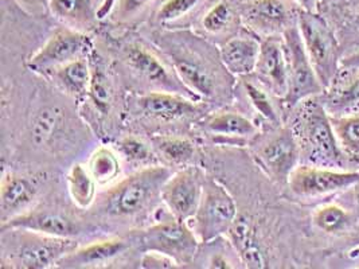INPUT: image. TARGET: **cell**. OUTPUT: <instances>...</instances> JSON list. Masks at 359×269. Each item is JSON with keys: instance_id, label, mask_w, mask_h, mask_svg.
Listing matches in <instances>:
<instances>
[{"instance_id": "1", "label": "cell", "mask_w": 359, "mask_h": 269, "mask_svg": "<svg viewBox=\"0 0 359 269\" xmlns=\"http://www.w3.org/2000/svg\"><path fill=\"white\" fill-rule=\"evenodd\" d=\"M149 42L174 67L180 81L206 104H228L236 78L224 67L219 49L191 29H159Z\"/></svg>"}, {"instance_id": "2", "label": "cell", "mask_w": 359, "mask_h": 269, "mask_svg": "<svg viewBox=\"0 0 359 269\" xmlns=\"http://www.w3.org/2000/svg\"><path fill=\"white\" fill-rule=\"evenodd\" d=\"M285 124L294 132L303 165L355 170L338 144L322 96H313L294 105L285 116Z\"/></svg>"}, {"instance_id": "3", "label": "cell", "mask_w": 359, "mask_h": 269, "mask_svg": "<svg viewBox=\"0 0 359 269\" xmlns=\"http://www.w3.org/2000/svg\"><path fill=\"white\" fill-rule=\"evenodd\" d=\"M171 175L172 170L164 165L139 168L98 194L92 207H96L98 217L104 219L121 222L140 219L162 202L163 186Z\"/></svg>"}, {"instance_id": "4", "label": "cell", "mask_w": 359, "mask_h": 269, "mask_svg": "<svg viewBox=\"0 0 359 269\" xmlns=\"http://www.w3.org/2000/svg\"><path fill=\"white\" fill-rule=\"evenodd\" d=\"M117 49V65L136 93L167 92L201 101L180 81L174 67L151 42L126 39Z\"/></svg>"}, {"instance_id": "5", "label": "cell", "mask_w": 359, "mask_h": 269, "mask_svg": "<svg viewBox=\"0 0 359 269\" xmlns=\"http://www.w3.org/2000/svg\"><path fill=\"white\" fill-rule=\"evenodd\" d=\"M80 245L76 238H60L25 229L1 230V261L10 268L49 269Z\"/></svg>"}, {"instance_id": "6", "label": "cell", "mask_w": 359, "mask_h": 269, "mask_svg": "<svg viewBox=\"0 0 359 269\" xmlns=\"http://www.w3.org/2000/svg\"><path fill=\"white\" fill-rule=\"evenodd\" d=\"M252 158L265 178L285 191L288 179L300 162V150L288 124L265 130L250 143Z\"/></svg>"}, {"instance_id": "7", "label": "cell", "mask_w": 359, "mask_h": 269, "mask_svg": "<svg viewBox=\"0 0 359 269\" xmlns=\"http://www.w3.org/2000/svg\"><path fill=\"white\" fill-rule=\"evenodd\" d=\"M297 26L311 64L326 90L342 69V49L337 34L319 13L300 10Z\"/></svg>"}, {"instance_id": "8", "label": "cell", "mask_w": 359, "mask_h": 269, "mask_svg": "<svg viewBox=\"0 0 359 269\" xmlns=\"http://www.w3.org/2000/svg\"><path fill=\"white\" fill-rule=\"evenodd\" d=\"M359 184V170H335L300 163L291 174L285 193L302 206H315Z\"/></svg>"}, {"instance_id": "9", "label": "cell", "mask_w": 359, "mask_h": 269, "mask_svg": "<svg viewBox=\"0 0 359 269\" xmlns=\"http://www.w3.org/2000/svg\"><path fill=\"white\" fill-rule=\"evenodd\" d=\"M209 104L167 92H133L127 100L128 116L151 123H196L205 116Z\"/></svg>"}, {"instance_id": "10", "label": "cell", "mask_w": 359, "mask_h": 269, "mask_svg": "<svg viewBox=\"0 0 359 269\" xmlns=\"http://www.w3.org/2000/svg\"><path fill=\"white\" fill-rule=\"evenodd\" d=\"M237 217V205L228 190L214 179H205L196 216L189 222L199 242L226 237Z\"/></svg>"}, {"instance_id": "11", "label": "cell", "mask_w": 359, "mask_h": 269, "mask_svg": "<svg viewBox=\"0 0 359 269\" xmlns=\"http://www.w3.org/2000/svg\"><path fill=\"white\" fill-rule=\"evenodd\" d=\"M136 241L142 252L163 253L174 258L182 267L196 263L199 251V240L189 222L172 219H161L143 229Z\"/></svg>"}, {"instance_id": "12", "label": "cell", "mask_w": 359, "mask_h": 269, "mask_svg": "<svg viewBox=\"0 0 359 269\" xmlns=\"http://www.w3.org/2000/svg\"><path fill=\"white\" fill-rule=\"evenodd\" d=\"M95 50L89 34L61 27L50 35L48 41L32 54L26 62L27 67L41 77L48 78L53 71Z\"/></svg>"}, {"instance_id": "13", "label": "cell", "mask_w": 359, "mask_h": 269, "mask_svg": "<svg viewBox=\"0 0 359 269\" xmlns=\"http://www.w3.org/2000/svg\"><path fill=\"white\" fill-rule=\"evenodd\" d=\"M283 36L287 48L290 77L288 95L283 102L287 116L288 111L292 109L294 105L313 96H320L325 92V88L320 84L316 71L311 64L309 54L304 49L299 26L294 25V27L283 34Z\"/></svg>"}, {"instance_id": "14", "label": "cell", "mask_w": 359, "mask_h": 269, "mask_svg": "<svg viewBox=\"0 0 359 269\" xmlns=\"http://www.w3.org/2000/svg\"><path fill=\"white\" fill-rule=\"evenodd\" d=\"M299 11L292 0H246L240 4L244 27L262 39L283 35L294 27Z\"/></svg>"}, {"instance_id": "15", "label": "cell", "mask_w": 359, "mask_h": 269, "mask_svg": "<svg viewBox=\"0 0 359 269\" xmlns=\"http://www.w3.org/2000/svg\"><path fill=\"white\" fill-rule=\"evenodd\" d=\"M90 64L92 81L86 97L81 101L82 115L86 113L88 124L104 134L108 123L114 118L117 105V89L109 69L96 50L90 54Z\"/></svg>"}, {"instance_id": "16", "label": "cell", "mask_w": 359, "mask_h": 269, "mask_svg": "<svg viewBox=\"0 0 359 269\" xmlns=\"http://www.w3.org/2000/svg\"><path fill=\"white\" fill-rule=\"evenodd\" d=\"M205 179L196 166L174 171L162 190V205L165 212L172 219L190 222L196 216L202 198Z\"/></svg>"}, {"instance_id": "17", "label": "cell", "mask_w": 359, "mask_h": 269, "mask_svg": "<svg viewBox=\"0 0 359 269\" xmlns=\"http://www.w3.org/2000/svg\"><path fill=\"white\" fill-rule=\"evenodd\" d=\"M196 130L215 144L250 146L262 132L259 124L246 113L219 109L196 120Z\"/></svg>"}, {"instance_id": "18", "label": "cell", "mask_w": 359, "mask_h": 269, "mask_svg": "<svg viewBox=\"0 0 359 269\" xmlns=\"http://www.w3.org/2000/svg\"><path fill=\"white\" fill-rule=\"evenodd\" d=\"M240 4V0H205L193 18L190 29L218 46L244 27Z\"/></svg>"}, {"instance_id": "19", "label": "cell", "mask_w": 359, "mask_h": 269, "mask_svg": "<svg viewBox=\"0 0 359 269\" xmlns=\"http://www.w3.org/2000/svg\"><path fill=\"white\" fill-rule=\"evenodd\" d=\"M278 100H285L288 95V57L283 35L262 38L260 55L255 73L252 74ZM284 105V104H283Z\"/></svg>"}, {"instance_id": "20", "label": "cell", "mask_w": 359, "mask_h": 269, "mask_svg": "<svg viewBox=\"0 0 359 269\" xmlns=\"http://www.w3.org/2000/svg\"><path fill=\"white\" fill-rule=\"evenodd\" d=\"M241 99L253 113V120L259 124L262 131L276 128L285 123V109L283 101L271 93L253 76L238 78Z\"/></svg>"}, {"instance_id": "21", "label": "cell", "mask_w": 359, "mask_h": 269, "mask_svg": "<svg viewBox=\"0 0 359 269\" xmlns=\"http://www.w3.org/2000/svg\"><path fill=\"white\" fill-rule=\"evenodd\" d=\"M319 14L337 34L343 57L359 51V0H323Z\"/></svg>"}, {"instance_id": "22", "label": "cell", "mask_w": 359, "mask_h": 269, "mask_svg": "<svg viewBox=\"0 0 359 269\" xmlns=\"http://www.w3.org/2000/svg\"><path fill=\"white\" fill-rule=\"evenodd\" d=\"M39 194L38 181L18 172H4L0 186V223L33 209Z\"/></svg>"}, {"instance_id": "23", "label": "cell", "mask_w": 359, "mask_h": 269, "mask_svg": "<svg viewBox=\"0 0 359 269\" xmlns=\"http://www.w3.org/2000/svg\"><path fill=\"white\" fill-rule=\"evenodd\" d=\"M224 67L234 78L252 76L262 49V38L243 27L240 33L218 45Z\"/></svg>"}, {"instance_id": "24", "label": "cell", "mask_w": 359, "mask_h": 269, "mask_svg": "<svg viewBox=\"0 0 359 269\" xmlns=\"http://www.w3.org/2000/svg\"><path fill=\"white\" fill-rule=\"evenodd\" d=\"M3 229H25L60 238H76L82 233L80 222L64 213L36 209L1 223L0 230Z\"/></svg>"}, {"instance_id": "25", "label": "cell", "mask_w": 359, "mask_h": 269, "mask_svg": "<svg viewBox=\"0 0 359 269\" xmlns=\"http://www.w3.org/2000/svg\"><path fill=\"white\" fill-rule=\"evenodd\" d=\"M130 249V241L123 238H107L79 247L73 252L64 257L60 268H100L107 267L117 257L123 256Z\"/></svg>"}, {"instance_id": "26", "label": "cell", "mask_w": 359, "mask_h": 269, "mask_svg": "<svg viewBox=\"0 0 359 269\" xmlns=\"http://www.w3.org/2000/svg\"><path fill=\"white\" fill-rule=\"evenodd\" d=\"M330 116L359 112V67H343L335 81L320 95Z\"/></svg>"}, {"instance_id": "27", "label": "cell", "mask_w": 359, "mask_h": 269, "mask_svg": "<svg viewBox=\"0 0 359 269\" xmlns=\"http://www.w3.org/2000/svg\"><path fill=\"white\" fill-rule=\"evenodd\" d=\"M104 0H48L50 15L64 26L83 33L92 32L101 22L98 11Z\"/></svg>"}, {"instance_id": "28", "label": "cell", "mask_w": 359, "mask_h": 269, "mask_svg": "<svg viewBox=\"0 0 359 269\" xmlns=\"http://www.w3.org/2000/svg\"><path fill=\"white\" fill-rule=\"evenodd\" d=\"M67 118L60 105L42 106L35 115L29 128V142L38 150H50L65 139Z\"/></svg>"}, {"instance_id": "29", "label": "cell", "mask_w": 359, "mask_h": 269, "mask_svg": "<svg viewBox=\"0 0 359 269\" xmlns=\"http://www.w3.org/2000/svg\"><path fill=\"white\" fill-rule=\"evenodd\" d=\"M48 80L69 97L81 102L86 97L92 81L90 55L82 57L57 69L50 74Z\"/></svg>"}, {"instance_id": "30", "label": "cell", "mask_w": 359, "mask_h": 269, "mask_svg": "<svg viewBox=\"0 0 359 269\" xmlns=\"http://www.w3.org/2000/svg\"><path fill=\"white\" fill-rule=\"evenodd\" d=\"M205 0H156L149 20L158 29H190L191 20Z\"/></svg>"}, {"instance_id": "31", "label": "cell", "mask_w": 359, "mask_h": 269, "mask_svg": "<svg viewBox=\"0 0 359 269\" xmlns=\"http://www.w3.org/2000/svg\"><path fill=\"white\" fill-rule=\"evenodd\" d=\"M149 142L159 156V160L168 167H187L194 166L196 144L180 134H154Z\"/></svg>"}, {"instance_id": "32", "label": "cell", "mask_w": 359, "mask_h": 269, "mask_svg": "<svg viewBox=\"0 0 359 269\" xmlns=\"http://www.w3.org/2000/svg\"><path fill=\"white\" fill-rule=\"evenodd\" d=\"M66 186L70 200L81 210L92 209L97 200V182L82 163H74L66 175Z\"/></svg>"}, {"instance_id": "33", "label": "cell", "mask_w": 359, "mask_h": 269, "mask_svg": "<svg viewBox=\"0 0 359 269\" xmlns=\"http://www.w3.org/2000/svg\"><path fill=\"white\" fill-rule=\"evenodd\" d=\"M114 147L118 152L121 160L135 167H149L159 163V156L154 150L149 140H144L136 134H123L114 140Z\"/></svg>"}, {"instance_id": "34", "label": "cell", "mask_w": 359, "mask_h": 269, "mask_svg": "<svg viewBox=\"0 0 359 269\" xmlns=\"http://www.w3.org/2000/svg\"><path fill=\"white\" fill-rule=\"evenodd\" d=\"M86 167L98 186H112L121 174V158L114 146H100L89 156Z\"/></svg>"}, {"instance_id": "35", "label": "cell", "mask_w": 359, "mask_h": 269, "mask_svg": "<svg viewBox=\"0 0 359 269\" xmlns=\"http://www.w3.org/2000/svg\"><path fill=\"white\" fill-rule=\"evenodd\" d=\"M330 118L341 150L351 166L359 170V112Z\"/></svg>"}, {"instance_id": "36", "label": "cell", "mask_w": 359, "mask_h": 269, "mask_svg": "<svg viewBox=\"0 0 359 269\" xmlns=\"http://www.w3.org/2000/svg\"><path fill=\"white\" fill-rule=\"evenodd\" d=\"M156 0H116L114 10L107 20L116 26H131L142 18L151 15Z\"/></svg>"}, {"instance_id": "37", "label": "cell", "mask_w": 359, "mask_h": 269, "mask_svg": "<svg viewBox=\"0 0 359 269\" xmlns=\"http://www.w3.org/2000/svg\"><path fill=\"white\" fill-rule=\"evenodd\" d=\"M139 264H140V268L146 269L180 268V264L170 256L163 253L151 252V251L143 252Z\"/></svg>"}, {"instance_id": "38", "label": "cell", "mask_w": 359, "mask_h": 269, "mask_svg": "<svg viewBox=\"0 0 359 269\" xmlns=\"http://www.w3.org/2000/svg\"><path fill=\"white\" fill-rule=\"evenodd\" d=\"M208 268H236V263L229 253L212 252L208 261Z\"/></svg>"}, {"instance_id": "39", "label": "cell", "mask_w": 359, "mask_h": 269, "mask_svg": "<svg viewBox=\"0 0 359 269\" xmlns=\"http://www.w3.org/2000/svg\"><path fill=\"white\" fill-rule=\"evenodd\" d=\"M341 268H359V247H355L344 256Z\"/></svg>"}, {"instance_id": "40", "label": "cell", "mask_w": 359, "mask_h": 269, "mask_svg": "<svg viewBox=\"0 0 359 269\" xmlns=\"http://www.w3.org/2000/svg\"><path fill=\"white\" fill-rule=\"evenodd\" d=\"M292 1L302 11L319 13V7L323 0H292Z\"/></svg>"}, {"instance_id": "41", "label": "cell", "mask_w": 359, "mask_h": 269, "mask_svg": "<svg viewBox=\"0 0 359 269\" xmlns=\"http://www.w3.org/2000/svg\"><path fill=\"white\" fill-rule=\"evenodd\" d=\"M114 3H116V0H104L102 1V6H101V8L98 11V18H100L101 22L108 19L111 11L114 10Z\"/></svg>"}, {"instance_id": "42", "label": "cell", "mask_w": 359, "mask_h": 269, "mask_svg": "<svg viewBox=\"0 0 359 269\" xmlns=\"http://www.w3.org/2000/svg\"><path fill=\"white\" fill-rule=\"evenodd\" d=\"M343 67H359V51L344 55L342 58Z\"/></svg>"}, {"instance_id": "43", "label": "cell", "mask_w": 359, "mask_h": 269, "mask_svg": "<svg viewBox=\"0 0 359 269\" xmlns=\"http://www.w3.org/2000/svg\"><path fill=\"white\" fill-rule=\"evenodd\" d=\"M353 193H354V197H355V200L359 203V184L355 187H353Z\"/></svg>"}, {"instance_id": "44", "label": "cell", "mask_w": 359, "mask_h": 269, "mask_svg": "<svg viewBox=\"0 0 359 269\" xmlns=\"http://www.w3.org/2000/svg\"><path fill=\"white\" fill-rule=\"evenodd\" d=\"M25 1H29V3H38V1H46V3H48V0H25Z\"/></svg>"}, {"instance_id": "45", "label": "cell", "mask_w": 359, "mask_h": 269, "mask_svg": "<svg viewBox=\"0 0 359 269\" xmlns=\"http://www.w3.org/2000/svg\"><path fill=\"white\" fill-rule=\"evenodd\" d=\"M240 1H246V0H240Z\"/></svg>"}]
</instances>
